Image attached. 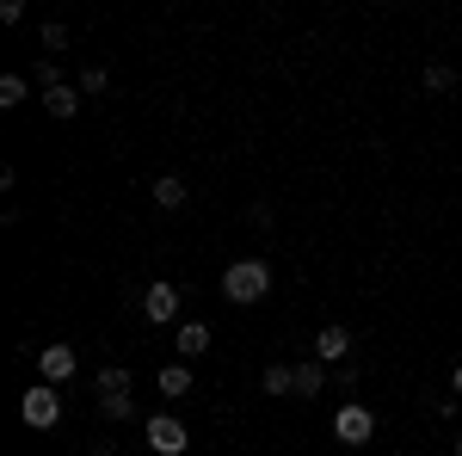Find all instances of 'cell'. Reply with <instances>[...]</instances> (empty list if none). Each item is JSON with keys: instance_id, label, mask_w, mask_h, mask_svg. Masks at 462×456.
Here are the masks:
<instances>
[{"instance_id": "6da1fadb", "label": "cell", "mask_w": 462, "mask_h": 456, "mask_svg": "<svg viewBox=\"0 0 462 456\" xmlns=\"http://www.w3.org/2000/svg\"><path fill=\"white\" fill-rule=\"evenodd\" d=\"M265 296H272V265H265V259H235V265L222 272V302L253 309V302H265Z\"/></svg>"}, {"instance_id": "7a4b0ae2", "label": "cell", "mask_w": 462, "mask_h": 456, "mask_svg": "<svg viewBox=\"0 0 462 456\" xmlns=\"http://www.w3.org/2000/svg\"><path fill=\"white\" fill-rule=\"evenodd\" d=\"M143 444L154 456H185V451H191V432H185L179 414H148V420H143Z\"/></svg>"}, {"instance_id": "3957f363", "label": "cell", "mask_w": 462, "mask_h": 456, "mask_svg": "<svg viewBox=\"0 0 462 456\" xmlns=\"http://www.w3.org/2000/svg\"><path fill=\"white\" fill-rule=\"evenodd\" d=\"M19 420L32 425V432H50V425H62V395H56L50 383L25 388V395H19Z\"/></svg>"}, {"instance_id": "277c9868", "label": "cell", "mask_w": 462, "mask_h": 456, "mask_svg": "<svg viewBox=\"0 0 462 456\" xmlns=\"http://www.w3.org/2000/svg\"><path fill=\"white\" fill-rule=\"evenodd\" d=\"M333 438H339L346 451L370 444V438H376V414H370L364 401H346V407H333Z\"/></svg>"}, {"instance_id": "5b68a950", "label": "cell", "mask_w": 462, "mask_h": 456, "mask_svg": "<svg viewBox=\"0 0 462 456\" xmlns=\"http://www.w3.org/2000/svg\"><path fill=\"white\" fill-rule=\"evenodd\" d=\"M179 309H185V290L179 284H148L143 290V321H154V327H167V321H179Z\"/></svg>"}, {"instance_id": "8992f818", "label": "cell", "mask_w": 462, "mask_h": 456, "mask_svg": "<svg viewBox=\"0 0 462 456\" xmlns=\"http://www.w3.org/2000/svg\"><path fill=\"white\" fill-rule=\"evenodd\" d=\"M74 370H80V351L74 346H37V377H43L50 388H62Z\"/></svg>"}, {"instance_id": "52a82bcc", "label": "cell", "mask_w": 462, "mask_h": 456, "mask_svg": "<svg viewBox=\"0 0 462 456\" xmlns=\"http://www.w3.org/2000/svg\"><path fill=\"white\" fill-rule=\"evenodd\" d=\"M315 358L320 364H346V358H352V327H320L315 333Z\"/></svg>"}, {"instance_id": "ba28073f", "label": "cell", "mask_w": 462, "mask_h": 456, "mask_svg": "<svg viewBox=\"0 0 462 456\" xmlns=\"http://www.w3.org/2000/svg\"><path fill=\"white\" fill-rule=\"evenodd\" d=\"M185 204H191V191H185V179H179V173H161V179H154V210L179 216Z\"/></svg>"}, {"instance_id": "9c48e42d", "label": "cell", "mask_w": 462, "mask_h": 456, "mask_svg": "<svg viewBox=\"0 0 462 456\" xmlns=\"http://www.w3.org/2000/svg\"><path fill=\"white\" fill-rule=\"evenodd\" d=\"M210 351V321H185L179 327V364H191V358H204Z\"/></svg>"}, {"instance_id": "30bf717a", "label": "cell", "mask_w": 462, "mask_h": 456, "mask_svg": "<svg viewBox=\"0 0 462 456\" xmlns=\"http://www.w3.org/2000/svg\"><path fill=\"white\" fill-rule=\"evenodd\" d=\"M315 395H327V364L309 358V364H296V401H315Z\"/></svg>"}, {"instance_id": "8fae6325", "label": "cell", "mask_w": 462, "mask_h": 456, "mask_svg": "<svg viewBox=\"0 0 462 456\" xmlns=\"http://www.w3.org/2000/svg\"><path fill=\"white\" fill-rule=\"evenodd\" d=\"M93 395H99V401H124V395H130V370H124V364H106V370L93 377Z\"/></svg>"}, {"instance_id": "7c38bea8", "label": "cell", "mask_w": 462, "mask_h": 456, "mask_svg": "<svg viewBox=\"0 0 462 456\" xmlns=\"http://www.w3.org/2000/svg\"><path fill=\"white\" fill-rule=\"evenodd\" d=\"M32 99V74H0V111H19Z\"/></svg>"}, {"instance_id": "4fadbf2b", "label": "cell", "mask_w": 462, "mask_h": 456, "mask_svg": "<svg viewBox=\"0 0 462 456\" xmlns=\"http://www.w3.org/2000/svg\"><path fill=\"white\" fill-rule=\"evenodd\" d=\"M80 99H87V93H80V87H69V80H62V87H56V93H43V111H50V117H74V111H80Z\"/></svg>"}, {"instance_id": "5bb4252c", "label": "cell", "mask_w": 462, "mask_h": 456, "mask_svg": "<svg viewBox=\"0 0 462 456\" xmlns=\"http://www.w3.org/2000/svg\"><path fill=\"white\" fill-rule=\"evenodd\" d=\"M154 383H161V395H167V401H185V395H191V364H167Z\"/></svg>"}, {"instance_id": "9a60e30c", "label": "cell", "mask_w": 462, "mask_h": 456, "mask_svg": "<svg viewBox=\"0 0 462 456\" xmlns=\"http://www.w3.org/2000/svg\"><path fill=\"white\" fill-rule=\"evenodd\" d=\"M265 395H296V364H265Z\"/></svg>"}, {"instance_id": "2e32d148", "label": "cell", "mask_w": 462, "mask_h": 456, "mask_svg": "<svg viewBox=\"0 0 462 456\" xmlns=\"http://www.w3.org/2000/svg\"><path fill=\"white\" fill-rule=\"evenodd\" d=\"M74 87H80V93H87V99H93V93H106V87H111V74L99 69V62H87V69H80V80H74Z\"/></svg>"}, {"instance_id": "e0dca14e", "label": "cell", "mask_w": 462, "mask_h": 456, "mask_svg": "<svg viewBox=\"0 0 462 456\" xmlns=\"http://www.w3.org/2000/svg\"><path fill=\"white\" fill-rule=\"evenodd\" d=\"M426 87H431V93H450V87H457V69H450V62H431V69H426Z\"/></svg>"}, {"instance_id": "ac0fdd59", "label": "cell", "mask_w": 462, "mask_h": 456, "mask_svg": "<svg viewBox=\"0 0 462 456\" xmlns=\"http://www.w3.org/2000/svg\"><path fill=\"white\" fill-rule=\"evenodd\" d=\"M43 50H69V25L50 19V25H43Z\"/></svg>"}, {"instance_id": "d6986e66", "label": "cell", "mask_w": 462, "mask_h": 456, "mask_svg": "<svg viewBox=\"0 0 462 456\" xmlns=\"http://www.w3.org/2000/svg\"><path fill=\"white\" fill-rule=\"evenodd\" d=\"M25 19V0H0V25H19Z\"/></svg>"}, {"instance_id": "ffe728a7", "label": "cell", "mask_w": 462, "mask_h": 456, "mask_svg": "<svg viewBox=\"0 0 462 456\" xmlns=\"http://www.w3.org/2000/svg\"><path fill=\"white\" fill-rule=\"evenodd\" d=\"M450 395H457V401H462V364H457V370H450Z\"/></svg>"}, {"instance_id": "44dd1931", "label": "cell", "mask_w": 462, "mask_h": 456, "mask_svg": "<svg viewBox=\"0 0 462 456\" xmlns=\"http://www.w3.org/2000/svg\"><path fill=\"white\" fill-rule=\"evenodd\" d=\"M457 456H462V432H457Z\"/></svg>"}]
</instances>
